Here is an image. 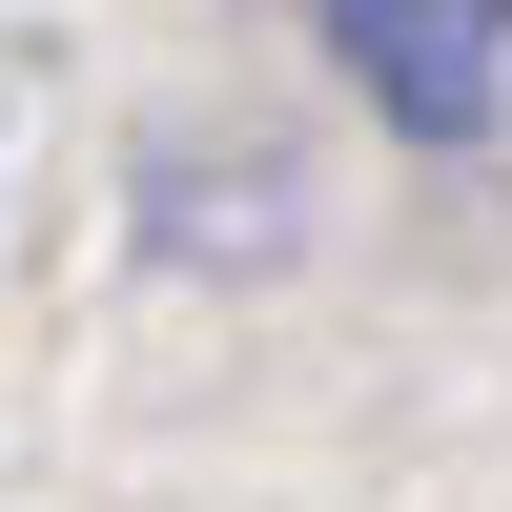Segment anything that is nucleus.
<instances>
[{
    "label": "nucleus",
    "mask_w": 512,
    "mask_h": 512,
    "mask_svg": "<svg viewBox=\"0 0 512 512\" xmlns=\"http://www.w3.org/2000/svg\"><path fill=\"white\" fill-rule=\"evenodd\" d=\"M308 62L349 82V123H390V164H492V123H512L492 0H308Z\"/></svg>",
    "instance_id": "f257e3e1"
},
{
    "label": "nucleus",
    "mask_w": 512,
    "mask_h": 512,
    "mask_svg": "<svg viewBox=\"0 0 512 512\" xmlns=\"http://www.w3.org/2000/svg\"><path fill=\"white\" fill-rule=\"evenodd\" d=\"M123 226H144V267H287L308 246V164L267 144V123H144V164H123Z\"/></svg>",
    "instance_id": "f03ea898"
},
{
    "label": "nucleus",
    "mask_w": 512,
    "mask_h": 512,
    "mask_svg": "<svg viewBox=\"0 0 512 512\" xmlns=\"http://www.w3.org/2000/svg\"><path fill=\"white\" fill-rule=\"evenodd\" d=\"M492 21H512V0H492Z\"/></svg>",
    "instance_id": "7ed1b4c3"
}]
</instances>
